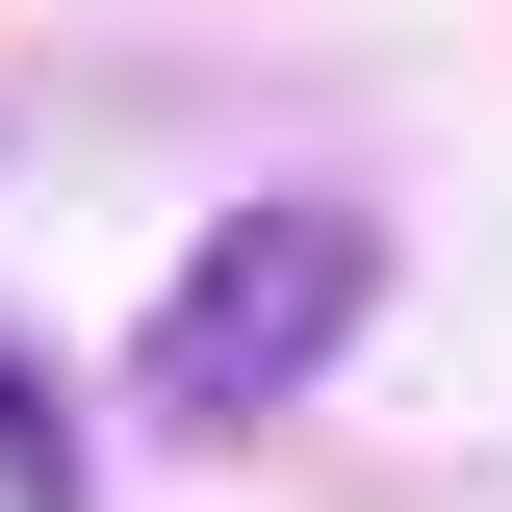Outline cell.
<instances>
[{"label":"cell","mask_w":512,"mask_h":512,"mask_svg":"<svg viewBox=\"0 0 512 512\" xmlns=\"http://www.w3.org/2000/svg\"><path fill=\"white\" fill-rule=\"evenodd\" d=\"M359 308H384V205L359 180H282V205H231V231L154 282L128 410H154V436H256V410H308V384L359 359Z\"/></svg>","instance_id":"1"},{"label":"cell","mask_w":512,"mask_h":512,"mask_svg":"<svg viewBox=\"0 0 512 512\" xmlns=\"http://www.w3.org/2000/svg\"><path fill=\"white\" fill-rule=\"evenodd\" d=\"M0 487H77V461H52V410H26V384H0Z\"/></svg>","instance_id":"2"}]
</instances>
